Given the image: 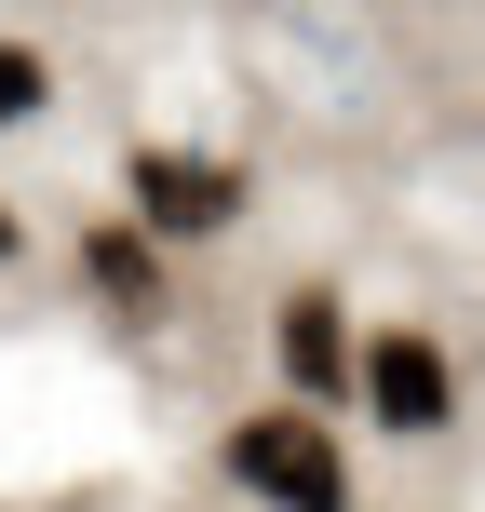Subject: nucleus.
I'll use <instances>...</instances> for the list:
<instances>
[{"mask_svg": "<svg viewBox=\"0 0 485 512\" xmlns=\"http://www.w3.org/2000/svg\"><path fill=\"white\" fill-rule=\"evenodd\" d=\"M230 472L270 512H351V472H337V432L324 418H297V405H270V418H243L230 432Z\"/></svg>", "mask_w": 485, "mask_h": 512, "instance_id": "1", "label": "nucleus"}, {"mask_svg": "<svg viewBox=\"0 0 485 512\" xmlns=\"http://www.w3.org/2000/svg\"><path fill=\"white\" fill-rule=\"evenodd\" d=\"M351 391L378 405V432H405V445H432L445 418H459V378H445V351H432L418 324L364 337V351H351Z\"/></svg>", "mask_w": 485, "mask_h": 512, "instance_id": "2", "label": "nucleus"}, {"mask_svg": "<svg viewBox=\"0 0 485 512\" xmlns=\"http://www.w3.org/2000/svg\"><path fill=\"white\" fill-rule=\"evenodd\" d=\"M243 203H256V189H243V162H189V149H135V230H149V243H162V230H176V243H189V230H230Z\"/></svg>", "mask_w": 485, "mask_h": 512, "instance_id": "3", "label": "nucleus"}, {"mask_svg": "<svg viewBox=\"0 0 485 512\" xmlns=\"http://www.w3.org/2000/svg\"><path fill=\"white\" fill-rule=\"evenodd\" d=\"M283 364H297V391H351V324H337V297H283Z\"/></svg>", "mask_w": 485, "mask_h": 512, "instance_id": "4", "label": "nucleus"}, {"mask_svg": "<svg viewBox=\"0 0 485 512\" xmlns=\"http://www.w3.org/2000/svg\"><path fill=\"white\" fill-rule=\"evenodd\" d=\"M81 270H95V297H108V310H162V243L135 230V216L81 243Z\"/></svg>", "mask_w": 485, "mask_h": 512, "instance_id": "5", "label": "nucleus"}, {"mask_svg": "<svg viewBox=\"0 0 485 512\" xmlns=\"http://www.w3.org/2000/svg\"><path fill=\"white\" fill-rule=\"evenodd\" d=\"M41 95H54V81H41V54H27V41H0V122H27Z\"/></svg>", "mask_w": 485, "mask_h": 512, "instance_id": "6", "label": "nucleus"}, {"mask_svg": "<svg viewBox=\"0 0 485 512\" xmlns=\"http://www.w3.org/2000/svg\"><path fill=\"white\" fill-rule=\"evenodd\" d=\"M0 256H14V216H0Z\"/></svg>", "mask_w": 485, "mask_h": 512, "instance_id": "7", "label": "nucleus"}]
</instances>
